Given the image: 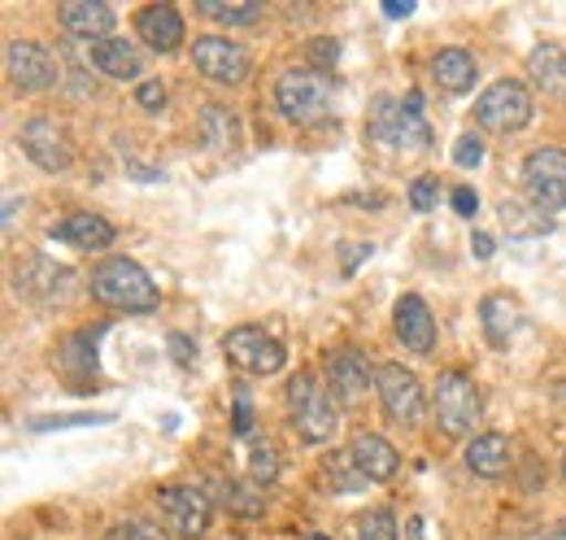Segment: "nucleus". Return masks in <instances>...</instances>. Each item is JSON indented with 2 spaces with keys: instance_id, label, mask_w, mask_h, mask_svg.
Here are the masks:
<instances>
[{
  "instance_id": "obj_15",
  "label": "nucleus",
  "mask_w": 566,
  "mask_h": 540,
  "mask_svg": "<svg viewBox=\"0 0 566 540\" xmlns=\"http://www.w3.org/2000/svg\"><path fill=\"white\" fill-rule=\"evenodd\" d=\"M53 240H62V245H74V249H87V253H101V249H109L114 245V222L109 218H101V214H92V209H74L66 214L62 222H53V231H49Z\"/></svg>"
},
{
  "instance_id": "obj_18",
  "label": "nucleus",
  "mask_w": 566,
  "mask_h": 540,
  "mask_svg": "<svg viewBox=\"0 0 566 540\" xmlns=\"http://www.w3.org/2000/svg\"><path fill=\"white\" fill-rule=\"evenodd\" d=\"M57 18H62L66 35L87 40V44L109 40V31H114V9L101 4V0H66V4L57 9Z\"/></svg>"
},
{
  "instance_id": "obj_37",
  "label": "nucleus",
  "mask_w": 566,
  "mask_h": 540,
  "mask_svg": "<svg viewBox=\"0 0 566 540\" xmlns=\"http://www.w3.org/2000/svg\"><path fill=\"white\" fill-rule=\"evenodd\" d=\"M453 209L462 214V218H475V209H480V197H475V188H453Z\"/></svg>"
},
{
  "instance_id": "obj_38",
  "label": "nucleus",
  "mask_w": 566,
  "mask_h": 540,
  "mask_svg": "<svg viewBox=\"0 0 566 540\" xmlns=\"http://www.w3.org/2000/svg\"><path fill=\"white\" fill-rule=\"evenodd\" d=\"M310 53H314V62H318L314 70H327V66H336V58H340V44H336V40H318Z\"/></svg>"
},
{
  "instance_id": "obj_32",
  "label": "nucleus",
  "mask_w": 566,
  "mask_h": 540,
  "mask_svg": "<svg viewBox=\"0 0 566 540\" xmlns=\"http://www.w3.org/2000/svg\"><path fill=\"white\" fill-rule=\"evenodd\" d=\"M109 540H166V528L144 523V519H123L109 528Z\"/></svg>"
},
{
  "instance_id": "obj_29",
  "label": "nucleus",
  "mask_w": 566,
  "mask_h": 540,
  "mask_svg": "<svg viewBox=\"0 0 566 540\" xmlns=\"http://www.w3.org/2000/svg\"><path fill=\"white\" fill-rule=\"evenodd\" d=\"M197 9L213 18V22H227V27H244V22H258L262 18V0H244V4H222V0H197Z\"/></svg>"
},
{
  "instance_id": "obj_42",
  "label": "nucleus",
  "mask_w": 566,
  "mask_h": 540,
  "mask_svg": "<svg viewBox=\"0 0 566 540\" xmlns=\"http://www.w3.org/2000/svg\"><path fill=\"white\" fill-rule=\"evenodd\" d=\"M384 13H388V18H410V13H415V4H410V0H388V4H384Z\"/></svg>"
},
{
  "instance_id": "obj_4",
  "label": "nucleus",
  "mask_w": 566,
  "mask_h": 540,
  "mask_svg": "<svg viewBox=\"0 0 566 540\" xmlns=\"http://www.w3.org/2000/svg\"><path fill=\"white\" fill-rule=\"evenodd\" d=\"M287 405H292V427H296V436H301L305 445H323V440L336 436V423H340V418H336L332 388L318 384L310 371L292 375V384H287Z\"/></svg>"
},
{
  "instance_id": "obj_23",
  "label": "nucleus",
  "mask_w": 566,
  "mask_h": 540,
  "mask_svg": "<svg viewBox=\"0 0 566 540\" xmlns=\"http://www.w3.org/2000/svg\"><path fill=\"white\" fill-rule=\"evenodd\" d=\"M510 463H514V449H510V440L501 432H484V436H475L467 445V467L475 475H484V479H501L510 471Z\"/></svg>"
},
{
  "instance_id": "obj_36",
  "label": "nucleus",
  "mask_w": 566,
  "mask_h": 540,
  "mask_svg": "<svg viewBox=\"0 0 566 540\" xmlns=\"http://www.w3.org/2000/svg\"><path fill=\"white\" fill-rule=\"evenodd\" d=\"M114 414H66V418H35L31 427L35 432H49V427H96V423H109Z\"/></svg>"
},
{
  "instance_id": "obj_3",
  "label": "nucleus",
  "mask_w": 566,
  "mask_h": 540,
  "mask_svg": "<svg viewBox=\"0 0 566 540\" xmlns=\"http://www.w3.org/2000/svg\"><path fill=\"white\" fill-rule=\"evenodd\" d=\"M366 135L379 144H397V148H427L431 144V127L423 123V96L410 92L406 101L379 96L366 114Z\"/></svg>"
},
{
  "instance_id": "obj_44",
  "label": "nucleus",
  "mask_w": 566,
  "mask_h": 540,
  "mask_svg": "<svg viewBox=\"0 0 566 540\" xmlns=\"http://www.w3.org/2000/svg\"><path fill=\"white\" fill-rule=\"evenodd\" d=\"M410 540H423V519H410Z\"/></svg>"
},
{
  "instance_id": "obj_26",
  "label": "nucleus",
  "mask_w": 566,
  "mask_h": 540,
  "mask_svg": "<svg viewBox=\"0 0 566 540\" xmlns=\"http://www.w3.org/2000/svg\"><path fill=\"white\" fill-rule=\"evenodd\" d=\"M501 222H505V231H510L514 240H532V236H549V231H554L549 214H541L536 205H523V201L501 205Z\"/></svg>"
},
{
  "instance_id": "obj_48",
  "label": "nucleus",
  "mask_w": 566,
  "mask_h": 540,
  "mask_svg": "<svg viewBox=\"0 0 566 540\" xmlns=\"http://www.w3.org/2000/svg\"><path fill=\"white\" fill-rule=\"evenodd\" d=\"M558 528H563V532H566V519H563V523H558Z\"/></svg>"
},
{
  "instance_id": "obj_25",
  "label": "nucleus",
  "mask_w": 566,
  "mask_h": 540,
  "mask_svg": "<svg viewBox=\"0 0 566 540\" xmlns=\"http://www.w3.org/2000/svg\"><path fill=\"white\" fill-rule=\"evenodd\" d=\"M527 70L545 96H566V53L558 44H536L527 58Z\"/></svg>"
},
{
  "instance_id": "obj_43",
  "label": "nucleus",
  "mask_w": 566,
  "mask_h": 540,
  "mask_svg": "<svg viewBox=\"0 0 566 540\" xmlns=\"http://www.w3.org/2000/svg\"><path fill=\"white\" fill-rule=\"evenodd\" d=\"M366 253H370V245H357V249H349V253H345V274H354L357 262H361Z\"/></svg>"
},
{
  "instance_id": "obj_11",
  "label": "nucleus",
  "mask_w": 566,
  "mask_h": 540,
  "mask_svg": "<svg viewBox=\"0 0 566 540\" xmlns=\"http://www.w3.org/2000/svg\"><path fill=\"white\" fill-rule=\"evenodd\" d=\"M222 353L227 362H235L249 375H280L287 362V349L275 336H266L262 328H235L222 336Z\"/></svg>"
},
{
  "instance_id": "obj_2",
  "label": "nucleus",
  "mask_w": 566,
  "mask_h": 540,
  "mask_svg": "<svg viewBox=\"0 0 566 540\" xmlns=\"http://www.w3.org/2000/svg\"><path fill=\"white\" fill-rule=\"evenodd\" d=\"M332 101H336V83L332 74L314 66H296V70H283L280 83H275V105L287 123L296 127H310V123H323L332 114Z\"/></svg>"
},
{
  "instance_id": "obj_5",
  "label": "nucleus",
  "mask_w": 566,
  "mask_h": 540,
  "mask_svg": "<svg viewBox=\"0 0 566 540\" xmlns=\"http://www.w3.org/2000/svg\"><path fill=\"white\" fill-rule=\"evenodd\" d=\"M480 388L467 371H444L436 380V423L444 436H471L480 423Z\"/></svg>"
},
{
  "instance_id": "obj_27",
  "label": "nucleus",
  "mask_w": 566,
  "mask_h": 540,
  "mask_svg": "<svg viewBox=\"0 0 566 540\" xmlns=\"http://www.w3.org/2000/svg\"><path fill=\"white\" fill-rule=\"evenodd\" d=\"M197 127H201L206 144H213V148H235V139H240V118L231 114V105H218V101L201 110Z\"/></svg>"
},
{
  "instance_id": "obj_21",
  "label": "nucleus",
  "mask_w": 566,
  "mask_h": 540,
  "mask_svg": "<svg viewBox=\"0 0 566 540\" xmlns=\"http://www.w3.org/2000/svg\"><path fill=\"white\" fill-rule=\"evenodd\" d=\"M87 62L101 70V74H109V79H140V70H144L140 49H136L127 35H109V40L87 44Z\"/></svg>"
},
{
  "instance_id": "obj_22",
  "label": "nucleus",
  "mask_w": 566,
  "mask_h": 540,
  "mask_svg": "<svg viewBox=\"0 0 566 540\" xmlns=\"http://www.w3.org/2000/svg\"><path fill=\"white\" fill-rule=\"evenodd\" d=\"M431 79H436L444 92L462 96V92H471V87H475L480 66H475V58H471L467 49H440V53L431 58Z\"/></svg>"
},
{
  "instance_id": "obj_6",
  "label": "nucleus",
  "mask_w": 566,
  "mask_h": 540,
  "mask_svg": "<svg viewBox=\"0 0 566 540\" xmlns=\"http://www.w3.org/2000/svg\"><path fill=\"white\" fill-rule=\"evenodd\" d=\"M536 105H532V92L518 83V79H496L493 87L480 92L475 101V118L480 127H489L496 135H510V132H523L532 123Z\"/></svg>"
},
{
  "instance_id": "obj_45",
  "label": "nucleus",
  "mask_w": 566,
  "mask_h": 540,
  "mask_svg": "<svg viewBox=\"0 0 566 540\" xmlns=\"http://www.w3.org/2000/svg\"><path fill=\"white\" fill-rule=\"evenodd\" d=\"M541 540H566V532H563V528H554L549 537H541Z\"/></svg>"
},
{
  "instance_id": "obj_47",
  "label": "nucleus",
  "mask_w": 566,
  "mask_h": 540,
  "mask_svg": "<svg viewBox=\"0 0 566 540\" xmlns=\"http://www.w3.org/2000/svg\"><path fill=\"white\" fill-rule=\"evenodd\" d=\"M563 479H566V454H563Z\"/></svg>"
},
{
  "instance_id": "obj_46",
  "label": "nucleus",
  "mask_w": 566,
  "mask_h": 540,
  "mask_svg": "<svg viewBox=\"0 0 566 540\" xmlns=\"http://www.w3.org/2000/svg\"><path fill=\"white\" fill-rule=\"evenodd\" d=\"M305 540H332V537H323V532H314V537H305Z\"/></svg>"
},
{
  "instance_id": "obj_9",
  "label": "nucleus",
  "mask_w": 566,
  "mask_h": 540,
  "mask_svg": "<svg viewBox=\"0 0 566 540\" xmlns=\"http://www.w3.org/2000/svg\"><path fill=\"white\" fill-rule=\"evenodd\" d=\"M523 188L541 214L566 209V153L563 148H536L523 162Z\"/></svg>"
},
{
  "instance_id": "obj_28",
  "label": "nucleus",
  "mask_w": 566,
  "mask_h": 540,
  "mask_svg": "<svg viewBox=\"0 0 566 540\" xmlns=\"http://www.w3.org/2000/svg\"><path fill=\"white\" fill-rule=\"evenodd\" d=\"M213 488H218V501H222L231 515H240V519H258V515L266 510L262 488H249V484H240V479H218Z\"/></svg>"
},
{
  "instance_id": "obj_20",
  "label": "nucleus",
  "mask_w": 566,
  "mask_h": 540,
  "mask_svg": "<svg viewBox=\"0 0 566 540\" xmlns=\"http://www.w3.org/2000/svg\"><path fill=\"white\" fill-rule=\"evenodd\" d=\"M349 458H354V467L366 479H375V484H384V479H392L397 467H401V454L392 449V440H384L379 432H357L354 445H349Z\"/></svg>"
},
{
  "instance_id": "obj_17",
  "label": "nucleus",
  "mask_w": 566,
  "mask_h": 540,
  "mask_svg": "<svg viewBox=\"0 0 566 540\" xmlns=\"http://www.w3.org/2000/svg\"><path fill=\"white\" fill-rule=\"evenodd\" d=\"M392 328H397V340H401L406 349H415V353H431V349H436V319H431L423 297H415V292H406V297L397 301Z\"/></svg>"
},
{
  "instance_id": "obj_35",
  "label": "nucleus",
  "mask_w": 566,
  "mask_h": 540,
  "mask_svg": "<svg viewBox=\"0 0 566 540\" xmlns=\"http://www.w3.org/2000/svg\"><path fill=\"white\" fill-rule=\"evenodd\" d=\"M136 105H140L144 114H161V110H166V87H161V79H144L140 87H136Z\"/></svg>"
},
{
  "instance_id": "obj_39",
  "label": "nucleus",
  "mask_w": 566,
  "mask_h": 540,
  "mask_svg": "<svg viewBox=\"0 0 566 540\" xmlns=\"http://www.w3.org/2000/svg\"><path fill=\"white\" fill-rule=\"evenodd\" d=\"M231 432H235V436H249V432H253V405H249L244 393H240V405H235V423H231Z\"/></svg>"
},
{
  "instance_id": "obj_12",
  "label": "nucleus",
  "mask_w": 566,
  "mask_h": 540,
  "mask_svg": "<svg viewBox=\"0 0 566 540\" xmlns=\"http://www.w3.org/2000/svg\"><path fill=\"white\" fill-rule=\"evenodd\" d=\"M192 66L201 70L210 83L235 87V83L249 79L253 58H249L244 44H235V40H227V35H201V40L192 44Z\"/></svg>"
},
{
  "instance_id": "obj_30",
  "label": "nucleus",
  "mask_w": 566,
  "mask_h": 540,
  "mask_svg": "<svg viewBox=\"0 0 566 540\" xmlns=\"http://www.w3.org/2000/svg\"><path fill=\"white\" fill-rule=\"evenodd\" d=\"M357 540H397V519L388 510H366L357 519Z\"/></svg>"
},
{
  "instance_id": "obj_10",
  "label": "nucleus",
  "mask_w": 566,
  "mask_h": 540,
  "mask_svg": "<svg viewBox=\"0 0 566 540\" xmlns=\"http://www.w3.org/2000/svg\"><path fill=\"white\" fill-rule=\"evenodd\" d=\"M375 388H379V402H384V414L392 423H406L415 427L423 418V384L415 371H406L401 362H384L375 371Z\"/></svg>"
},
{
  "instance_id": "obj_31",
  "label": "nucleus",
  "mask_w": 566,
  "mask_h": 540,
  "mask_svg": "<svg viewBox=\"0 0 566 540\" xmlns=\"http://www.w3.org/2000/svg\"><path fill=\"white\" fill-rule=\"evenodd\" d=\"M249 475H253V484H271V479L280 475V454H275L271 445H253V454H249Z\"/></svg>"
},
{
  "instance_id": "obj_19",
  "label": "nucleus",
  "mask_w": 566,
  "mask_h": 540,
  "mask_svg": "<svg viewBox=\"0 0 566 540\" xmlns=\"http://www.w3.org/2000/svg\"><path fill=\"white\" fill-rule=\"evenodd\" d=\"M327 388L340 402H357L370 388V362L361 357V349H332L327 353Z\"/></svg>"
},
{
  "instance_id": "obj_41",
  "label": "nucleus",
  "mask_w": 566,
  "mask_h": 540,
  "mask_svg": "<svg viewBox=\"0 0 566 540\" xmlns=\"http://www.w3.org/2000/svg\"><path fill=\"white\" fill-rule=\"evenodd\" d=\"M471 253H475L480 262H489V258L496 253L493 236H489V231H475V236H471Z\"/></svg>"
},
{
  "instance_id": "obj_34",
  "label": "nucleus",
  "mask_w": 566,
  "mask_h": 540,
  "mask_svg": "<svg viewBox=\"0 0 566 540\" xmlns=\"http://www.w3.org/2000/svg\"><path fill=\"white\" fill-rule=\"evenodd\" d=\"M453 162L462 166V170H475L480 162H484V139L471 132V135H462L458 144H453Z\"/></svg>"
},
{
  "instance_id": "obj_24",
  "label": "nucleus",
  "mask_w": 566,
  "mask_h": 540,
  "mask_svg": "<svg viewBox=\"0 0 566 540\" xmlns=\"http://www.w3.org/2000/svg\"><path fill=\"white\" fill-rule=\"evenodd\" d=\"M480 323H484V336L493 349L510 344V336L518 332V301H510L505 292H489L480 301Z\"/></svg>"
},
{
  "instance_id": "obj_13",
  "label": "nucleus",
  "mask_w": 566,
  "mask_h": 540,
  "mask_svg": "<svg viewBox=\"0 0 566 540\" xmlns=\"http://www.w3.org/2000/svg\"><path fill=\"white\" fill-rule=\"evenodd\" d=\"M18 144H22V153H27L40 170H49V175L71 170V162H74L71 139H66V127H57L53 118H31V123H22Z\"/></svg>"
},
{
  "instance_id": "obj_40",
  "label": "nucleus",
  "mask_w": 566,
  "mask_h": 540,
  "mask_svg": "<svg viewBox=\"0 0 566 540\" xmlns=\"http://www.w3.org/2000/svg\"><path fill=\"white\" fill-rule=\"evenodd\" d=\"M170 357H175L179 366H188V362H192V340L184 336V332H175V336H170Z\"/></svg>"
},
{
  "instance_id": "obj_7",
  "label": "nucleus",
  "mask_w": 566,
  "mask_h": 540,
  "mask_svg": "<svg viewBox=\"0 0 566 540\" xmlns=\"http://www.w3.org/2000/svg\"><path fill=\"white\" fill-rule=\"evenodd\" d=\"M157 510H161V523H166L170 537L197 540V537H206V528H210L213 501L206 488L170 484V488H157Z\"/></svg>"
},
{
  "instance_id": "obj_8",
  "label": "nucleus",
  "mask_w": 566,
  "mask_h": 540,
  "mask_svg": "<svg viewBox=\"0 0 566 540\" xmlns=\"http://www.w3.org/2000/svg\"><path fill=\"white\" fill-rule=\"evenodd\" d=\"M13 288H18V297H27L31 305H62V301H71V292H74V270L35 253V258H22V262L13 267Z\"/></svg>"
},
{
  "instance_id": "obj_14",
  "label": "nucleus",
  "mask_w": 566,
  "mask_h": 540,
  "mask_svg": "<svg viewBox=\"0 0 566 540\" xmlns=\"http://www.w3.org/2000/svg\"><path fill=\"white\" fill-rule=\"evenodd\" d=\"M4 70H9V79H13L18 92H44V87H53V79H57L53 58H49L40 44H31V40H9V49H4Z\"/></svg>"
},
{
  "instance_id": "obj_1",
  "label": "nucleus",
  "mask_w": 566,
  "mask_h": 540,
  "mask_svg": "<svg viewBox=\"0 0 566 540\" xmlns=\"http://www.w3.org/2000/svg\"><path fill=\"white\" fill-rule=\"evenodd\" d=\"M87 288H92V297L101 305L127 310V314H153L157 301H161V292L148 279V270L140 262H132V258H105L101 267H92Z\"/></svg>"
},
{
  "instance_id": "obj_33",
  "label": "nucleus",
  "mask_w": 566,
  "mask_h": 540,
  "mask_svg": "<svg viewBox=\"0 0 566 540\" xmlns=\"http://www.w3.org/2000/svg\"><path fill=\"white\" fill-rule=\"evenodd\" d=\"M436 201H440V184H436L431 175H419V179L410 184V209H415V214H431Z\"/></svg>"
},
{
  "instance_id": "obj_16",
  "label": "nucleus",
  "mask_w": 566,
  "mask_h": 540,
  "mask_svg": "<svg viewBox=\"0 0 566 540\" xmlns=\"http://www.w3.org/2000/svg\"><path fill=\"white\" fill-rule=\"evenodd\" d=\"M136 35L153 53H175L188 31H184V18H179L175 4H144L136 13Z\"/></svg>"
}]
</instances>
